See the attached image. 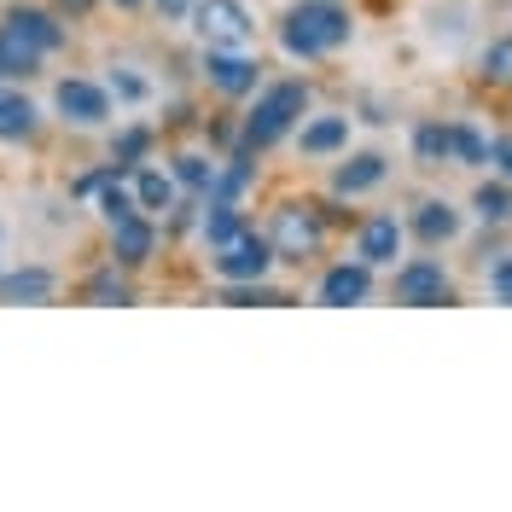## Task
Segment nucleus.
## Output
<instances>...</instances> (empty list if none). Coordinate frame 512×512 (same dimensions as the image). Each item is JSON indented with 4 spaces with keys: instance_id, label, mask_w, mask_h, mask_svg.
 Here are the masks:
<instances>
[{
    "instance_id": "20",
    "label": "nucleus",
    "mask_w": 512,
    "mask_h": 512,
    "mask_svg": "<svg viewBox=\"0 0 512 512\" xmlns=\"http://www.w3.org/2000/svg\"><path fill=\"white\" fill-rule=\"evenodd\" d=\"M472 204H478L483 222H507V216H512V187H501V181H483Z\"/></svg>"
},
{
    "instance_id": "3",
    "label": "nucleus",
    "mask_w": 512,
    "mask_h": 512,
    "mask_svg": "<svg viewBox=\"0 0 512 512\" xmlns=\"http://www.w3.org/2000/svg\"><path fill=\"white\" fill-rule=\"evenodd\" d=\"M274 256H280V251H274V239H262V233H251V227H245L233 245H222V251H216V274H222V280H233V286H256V280L274 268Z\"/></svg>"
},
{
    "instance_id": "6",
    "label": "nucleus",
    "mask_w": 512,
    "mask_h": 512,
    "mask_svg": "<svg viewBox=\"0 0 512 512\" xmlns=\"http://www.w3.org/2000/svg\"><path fill=\"white\" fill-rule=\"evenodd\" d=\"M448 274H443V262H408V268H396V297L402 303H414V309H425V303H448Z\"/></svg>"
},
{
    "instance_id": "23",
    "label": "nucleus",
    "mask_w": 512,
    "mask_h": 512,
    "mask_svg": "<svg viewBox=\"0 0 512 512\" xmlns=\"http://www.w3.org/2000/svg\"><path fill=\"white\" fill-rule=\"evenodd\" d=\"M454 158H460V163H489V140H483L478 128L460 123V128H454Z\"/></svg>"
},
{
    "instance_id": "28",
    "label": "nucleus",
    "mask_w": 512,
    "mask_h": 512,
    "mask_svg": "<svg viewBox=\"0 0 512 512\" xmlns=\"http://www.w3.org/2000/svg\"><path fill=\"white\" fill-rule=\"evenodd\" d=\"M489 291H495L501 303H512V256H507V262H495V268H489Z\"/></svg>"
},
{
    "instance_id": "8",
    "label": "nucleus",
    "mask_w": 512,
    "mask_h": 512,
    "mask_svg": "<svg viewBox=\"0 0 512 512\" xmlns=\"http://www.w3.org/2000/svg\"><path fill=\"white\" fill-rule=\"evenodd\" d=\"M367 291H373L367 262H338V268H326V280H320V303H326V309H350V303H367Z\"/></svg>"
},
{
    "instance_id": "16",
    "label": "nucleus",
    "mask_w": 512,
    "mask_h": 512,
    "mask_svg": "<svg viewBox=\"0 0 512 512\" xmlns=\"http://www.w3.org/2000/svg\"><path fill=\"white\" fill-rule=\"evenodd\" d=\"M239 233H245V222H239V210H233L227 198H216V204H210V216H204V239H210V245L222 251V245H233Z\"/></svg>"
},
{
    "instance_id": "12",
    "label": "nucleus",
    "mask_w": 512,
    "mask_h": 512,
    "mask_svg": "<svg viewBox=\"0 0 512 512\" xmlns=\"http://www.w3.org/2000/svg\"><path fill=\"white\" fill-rule=\"evenodd\" d=\"M152 239H158V233H152V222H146L140 210L123 216V222H111V251H117V262H128V268L152 256Z\"/></svg>"
},
{
    "instance_id": "9",
    "label": "nucleus",
    "mask_w": 512,
    "mask_h": 512,
    "mask_svg": "<svg viewBox=\"0 0 512 512\" xmlns=\"http://www.w3.org/2000/svg\"><path fill=\"white\" fill-rule=\"evenodd\" d=\"M41 53H47V47H41L18 18L0 24V76H30L35 64H41Z\"/></svg>"
},
{
    "instance_id": "1",
    "label": "nucleus",
    "mask_w": 512,
    "mask_h": 512,
    "mask_svg": "<svg viewBox=\"0 0 512 512\" xmlns=\"http://www.w3.org/2000/svg\"><path fill=\"white\" fill-rule=\"evenodd\" d=\"M280 41H286L291 59H320V53H338V47L350 41V12H344V6H332V0H303V6H291Z\"/></svg>"
},
{
    "instance_id": "27",
    "label": "nucleus",
    "mask_w": 512,
    "mask_h": 512,
    "mask_svg": "<svg viewBox=\"0 0 512 512\" xmlns=\"http://www.w3.org/2000/svg\"><path fill=\"white\" fill-rule=\"evenodd\" d=\"M134 204H140V198H134V192H123V187H117V175H111V181H105V204H99V210H105L111 222H123V216H134Z\"/></svg>"
},
{
    "instance_id": "5",
    "label": "nucleus",
    "mask_w": 512,
    "mask_h": 512,
    "mask_svg": "<svg viewBox=\"0 0 512 512\" xmlns=\"http://www.w3.org/2000/svg\"><path fill=\"white\" fill-rule=\"evenodd\" d=\"M274 251L280 256H315V245H320V216L309 210V204H286V210H274Z\"/></svg>"
},
{
    "instance_id": "30",
    "label": "nucleus",
    "mask_w": 512,
    "mask_h": 512,
    "mask_svg": "<svg viewBox=\"0 0 512 512\" xmlns=\"http://www.w3.org/2000/svg\"><path fill=\"white\" fill-rule=\"evenodd\" d=\"M111 88L123 99H146V82H140V76H111Z\"/></svg>"
},
{
    "instance_id": "11",
    "label": "nucleus",
    "mask_w": 512,
    "mask_h": 512,
    "mask_svg": "<svg viewBox=\"0 0 512 512\" xmlns=\"http://www.w3.org/2000/svg\"><path fill=\"white\" fill-rule=\"evenodd\" d=\"M396 251H402V227H396V216H373V222H361L355 256H361L367 268H379V262H396Z\"/></svg>"
},
{
    "instance_id": "4",
    "label": "nucleus",
    "mask_w": 512,
    "mask_h": 512,
    "mask_svg": "<svg viewBox=\"0 0 512 512\" xmlns=\"http://www.w3.org/2000/svg\"><path fill=\"white\" fill-rule=\"evenodd\" d=\"M192 30L210 47H245L251 41V12L239 0H198L192 6Z\"/></svg>"
},
{
    "instance_id": "19",
    "label": "nucleus",
    "mask_w": 512,
    "mask_h": 512,
    "mask_svg": "<svg viewBox=\"0 0 512 512\" xmlns=\"http://www.w3.org/2000/svg\"><path fill=\"white\" fill-rule=\"evenodd\" d=\"M35 128V105L24 94H0V140H18Z\"/></svg>"
},
{
    "instance_id": "10",
    "label": "nucleus",
    "mask_w": 512,
    "mask_h": 512,
    "mask_svg": "<svg viewBox=\"0 0 512 512\" xmlns=\"http://www.w3.org/2000/svg\"><path fill=\"white\" fill-rule=\"evenodd\" d=\"M204 70H210V82L222 88V94H251L256 88V64L239 53V47H210V59H204Z\"/></svg>"
},
{
    "instance_id": "7",
    "label": "nucleus",
    "mask_w": 512,
    "mask_h": 512,
    "mask_svg": "<svg viewBox=\"0 0 512 512\" xmlns=\"http://www.w3.org/2000/svg\"><path fill=\"white\" fill-rule=\"evenodd\" d=\"M53 105H59L64 123H76V128H94V123L111 117V99H105V88H94V82H59Z\"/></svg>"
},
{
    "instance_id": "14",
    "label": "nucleus",
    "mask_w": 512,
    "mask_h": 512,
    "mask_svg": "<svg viewBox=\"0 0 512 512\" xmlns=\"http://www.w3.org/2000/svg\"><path fill=\"white\" fill-rule=\"evenodd\" d=\"M0 297L6 303H47L53 297V274L47 268H18V274L0 280Z\"/></svg>"
},
{
    "instance_id": "24",
    "label": "nucleus",
    "mask_w": 512,
    "mask_h": 512,
    "mask_svg": "<svg viewBox=\"0 0 512 512\" xmlns=\"http://www.w3.org/2000/svg\"><path fill=\"white\" fill-rule=\"evenodd\" d=\"M12 18H18V24H24V30H30L41 47H47V53H53V47L64 41V30L53 24V18H47V12H12Z\"/></svg>"
},
{
    "instance_id": "2",
    "label": "nucleus",
    "mask_w": 512,
    "mask_h": 512,
    "mask_svg": "<svg viewBox=\"0 0 512 512\" xmlns=\"http://www.w3.org/2000/svg\"><path fill=\"white\" fill-rule=\"evenodd\" d=\"M303 105H309V88H303V82H280V88H268V94L256 99L251 123H245V152L274 146V140L303 117Z\"/></svg>"
},
{
    "instance_id": "33",
    "label": "nucleus",
    "mask_w": 512,
    "mask_h": 512,
    "mask_svg": "<svg viewBox=\"0 0 512 512\" xmlns=\"http://www.w3.org/2000/svg\"><path fill=\"white\" fill-rule=\"evenodd\" d=\"M117 6H134V0H117Z\"/></svg>"
},
{
    "instance_id": "32",
    "label": "nucleus",
    "mask_w": 512,
    "mask_h": 512,
    "mask_svg": "<svg viewBox=\"0 0 512 512\" xmlns=\"http://www.w3.org/2000/svg\"><path fill=\"white\" fill-rule=\"evenodd\" d=\"M495 163H501V169L512 175V140H501V146H495Z\"/></svg>"
},
{
    "instance_id": "15",
    "label": "nucleus",
    "mask_w": 512,
    "mask_h": 512,
    "mask_svg": "<svg viewBox=\"0 0 512 512\" xmlns=\"http://www.w3.org/2000/svg\"><path fill=\"white\" fill-rule=\"evenodd\" d=\"M344 140H350V117H320V123H309L303 128V152H338V146H344Z\"/></svg>"
},
{
    "instance_id": "18",
    "label": "nucleus",
    "mask_w": 512,
    "mask_h": 512,
    "mask_svg": "<svg viewBox=\"0 0 512 512\" xmlns=\"http://www.w3.org/2000/svg\"><path fill=\"white\" fill-rule=\"evenodd\" d=\"M134 198H140V210H169L175 204V181L158 175V169H140L134 175Z\"/></svg>"
},
{
    "instance_id": "31",
    "label": "nucleus",
    "mask_w": 512,
    "mask_h": 512,
    "mask_svg": "<svg viewBox=\"0 0 512 512\" xmlns=\"http://www.w3.org/2000/svg\"><path fill=\"white\" fill-rule=\"evenodd\" d=\"M192 6H198V0H158L163 18H192Z\"/></svg>"
},
{
    "instance_id": "22",
    "label": "nucleus",
    "mask_w": 512,
    "mask_h": 512,
    "mask_svg": "<svg viewBox=\"0 0 512 512\" xmlns=\"http://www.w3.org/2000/svg\"><path fill=\"white\" fill-rule=\"evenodd\" d=\"M419 158L437 163V158H454V128H419Z\"/></svg>"
},
{
    "instance_id": "21",
    "label": "nucleus",
    "mask_w": 512,
    "mask_h": 512,
    "mask_svg": "<svg viewBox=\"0 0 512 512\" xmlns=\"http://www.w3.org/2000/svg\"><path fill=\"white\" fill-rule=\"evenodd\" d=\"M175 181H181V187H198V192H216V163L181 158V163H175Z\"/></svg>"
},
{
    "instance_id": "25",
    "label": "nucleus",
    "mask_w": 512,
    "mask_h": 512,
    "mask_svg": "<svg viewBox=\"0 0 512 512\" xmlns=\"http://www.w3.org/2000/svg\"><path fill=\"white\" fill-rule=\"evenodd\" d=\"M82 291H88V303H128V286L117 280V274H94Z\"/></svg>"
},
{
    "instance_id": "29",
    "label": "nucleus",
    "mask_w": 512,
    "mask_h": 512,
    "mask_svg": "<svg viewBox=\"0 0 512 512\" xmlns=\"http://www.w3.org/2000/svg\"><path fill=\"white\" fill-rule=\"evenodd\" d=\"M140 152H146V128H128L123 140H117V163H134Z\"/></svg>"
},
{
    "instance_id": "26",
    "label": "nucleus",
    "mask_w": 512,
    "mask_h": 512,
    "mask_svg": "<svg viewBox=\"0 0 512 512\" xmlns=\"http://www.w3.org/2000/svg\"><path fill=\"white\" fill-rule=\"evenodd\" d=\"M483 76H489V82H512V41H495V47L483 53Z\"/></svg>"
},
{
    "instance_id": "13",
    "label": "nucleus",
    "mask_w": 512,
    "mask_h": 512,
    "mask_svg": "<svg viewBox=\"0 0 512 512\" xmlns=\"http://www.w3.org/2000/svg\"><path fill=\"white\" fill-rule=\"evenodd\" d=\"M384 181V158L379 152H355L338 175H332V187L344 192V198H355V192H367V187H379Z\"/></svg>"
},
{
    "instance_id": "17",
    "label": "nucleus",
    "mask_w": 512,
    "mask_h": 512,
    "mask_svg": "<svg viewBox=\"0 0 512 512\" xmlns=\"http://www.w3.org/2000/svg\"><path fill=\"white\" fill-rule=\"evenodd\" d=\"M414 233L419 239H431V245H437V239H454V233H460V216H454L448 204H419Z\"/></svg>"
}]
</instances>
